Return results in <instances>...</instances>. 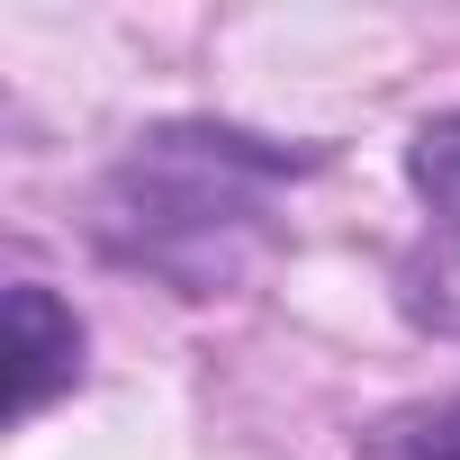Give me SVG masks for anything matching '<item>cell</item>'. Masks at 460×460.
Listing matches in <instances>:
<instances>
[{"label": "cell", "instance_id": "1", "mask_svg": "<svg viewBox=\"0 0 460 460\" xmlns=\"http://www.w3.org/2000/svg\"><path fill=\"white\" fill-rule=\"evenodd\" d=\"M298 172H316L307 145L226 118H163L100 172L91 235L118 271H145L181 298H217L271 244V208Z\"/></svg>", "mask_w": 460, "mask_h": 460}, {"label": "cell", "instance_id": "3", "mask_svg": "<svg viewBox=\"0 0 460 460\" xmlns=\"http://www.w3.org/2000/svg\"><path fill=\"white\" fill-rule=\"evenodd\" d=\"M406 181H415V199L433 217L442 262H460V109H442V118H424L406 136Z\"/></svg>", "mask_w": 460, "mask_h": 460}, {"label": "cell", "instance_id": "4", "mask_svg": "<svg viewBox=\"0 0 460 460\" xmlns=\"http://www.w3.org/2000/svg\"><path fill=\"white\" fill-rule=\"evenodd\" d=\"M370 451H379V460H460V397L379 415V424H370Z\"/></svg>", "mask_w": 460, "mask_h": 460}, {"label": "cell", "instance_id": "2", "mask_svg": "<svg viewBox=\"0 0 460 460\" xmlns=\"http://www.w3.org/2000/svg\"><path fill=\"white\" fill-rule=\"evenodd\" d=\"M82 379V316L46 289V280H19L10 289V415H46L64 388Z\"/></svg>", "mask_w": 460, "mask_h": 460}]
</instances>
